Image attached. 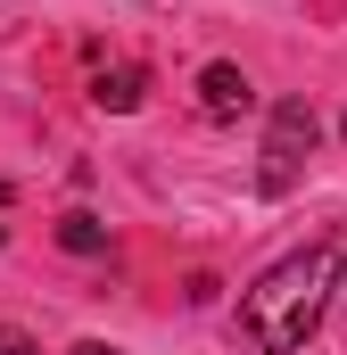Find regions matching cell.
<instances>
[{
	"mask_svg": "<svg viewBox=\"0 0 347 355\" xmlns=\"http://www.w3.org/2000/svg\"><path fill=\"white\" fill-rule=\"evenodd\" d=\"M314 141H323V116L306 107V99H281L273 116H264V198H281V190H298L306 174V157H314Z\"/></svg>",
	"mask_w": 347,
	"mask_h": 355,
	"instance_id": "2",
	"label": "cell"
},
{
	"mask_svg": "<svg viewBox=\"0 0 347 355\" xmlns=\"http://www.w3.org/2000/svg\"><path fill=\"white\" fill-rule=\"evenodd\" d=\"M58 248H67V257H108V223L83 215V207H75V215H58Z\"/></svg>",
	"mask_w": 347,
	"mask_h": 355,
	"instance_id": "5",
	"label": "cell"
},
{
	"mask_svg": "<svg viewBox=\"0 0 347 355\" xmlns=\"http://www.w3.org/2000/svg\"><path fill=\"white\" fill-rule=\"evenodd\" d=\"M0 240H8V182H0Z\"/></svg>",
	"mask_w": 347,
	"mask_h": 355,
	"instance_id": "8",
	"label": "cell"
},
{
	"mask_svg": "<svg viewBox=\"0 0 347 355\" xmlns=\"http://www.w3.org/2000/svg\"><path fill=\"white\" fill-rule=\"evenodd\" d=\"M75 355H124V347H108V339H83V347H75Z\"/></svg>",
	"mask_w": 347,
	"mask_h": 355,
	"instance_id": "7",
	"label": "cell"
},
{
	"mask_svg": "<svg viewBox=\"0 0 347 355\" xmlns=\"http://www.w3.org/2000/svg\"><path fill=\"white\" fill-rule=\"evenodd\" d=\"M257 107V91L248 75L232 67V58H215V67H198V116H215V124H232V116H248Z\"/></svg>",
	"mask_w": 347,
	"mask_h": 355,
	"instance_id": "3",
	"label": "cell"
},
{
	"mask_svg": "<svg viewBox=\"0 0 347 355\" xmlns=\"http://www.w3.org/2000/svg\"><path fill=\"white\" fill-rule=\"evenodd\" d=\"M0 355H42V347H33L25 331H8V322H0Z\"/></svg>",
	"mask_w": 347,
	"mask_h": 355,
	"instance_id": "6",
	"label": "cell"
},
{
	"mask_svg": "<svg viewBox=\"0 0 347 355\" xmlns=\"http://www.w3.org/2000/svg\"><path fill=\"white\" fill-rule=\"evenodd\" d=\"M339 132H347V124H339Z\"/></svg>",
	"mask_w": 347,
	"mask_h": 355,
	"instance_id": "9",
	"label": "cell"
},
{
	"mask_svg": "<svg viewBox=\"0 0 347 355\" xmlns=\"http://www.w3.org/2000/svg\"><path fill=\"white\" fill-rule=\"evenodd\" d=\"M331 289H339V240H314V248L281 257V265L240 297V339H248L257 355H298L314 331H323Z\"/></svg>",
	"mask_w": 347,
	"mask_h": 355,
	"instance_id": "1",
	"label": "cell"
},
{
	"mask_svg": "<svg viewBox=\"0 0 347 355\" xmlns=\"http://www.w3.org/2000/svg\"><path fill=\"white\" fill-rule=\"evenodd\" d=\"M141 91H149L141 67H99V75H91V99H99L108 116H133V107H141Z\"/></svg>",
	"mask_w": 347,
	"mask_h": 355,
	"instance_id": "4",
	"label": "cell"
}]
</instances>
